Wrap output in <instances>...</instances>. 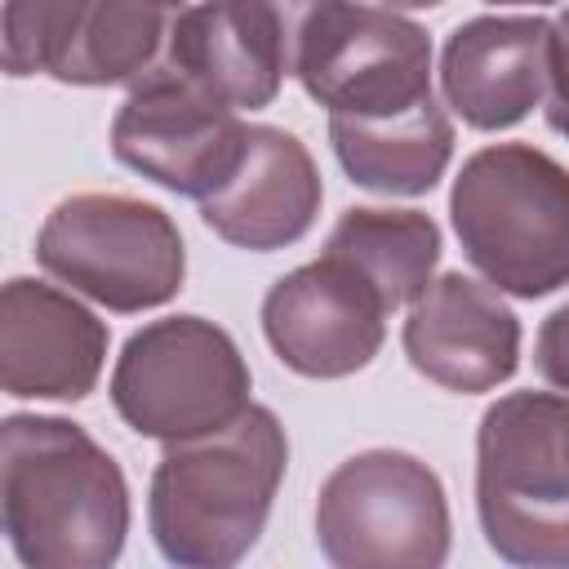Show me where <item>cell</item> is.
I'll return each instance as SVG.
<instances>
[{
  "label": "cell",
  "mask_w": 569,
  "mask_h": 569,
  "mask_svg": "<svg viewBox=\"0 0 569 569\" xmlns=\"http://www.w3.org/2000/svg\"><path fill=\"white\" fill-rule=\"evenodd\" d=\"M0 520L27 569H107L129 533V485L84 427L9 413L0 427Z\"/></svg>",
  "instance_id": "6da1fadb"
},
{
  "label": "cell",
  "mask_w": 569,
  "mask_h": 569,
  "mask_svg": "<svg viewBox=\"0 0 569 569\" xmlns=\"http://www.w3.org/2000/svg\"><path fill=\"white\" fill-rule=\"evenodd\" d=\"M289 462L284 427L249 405L236 422L173 440L151 476L147 520L164 560L187 569H227L258 542Z\"/></svg>",
  "instance_id": "7a4b0ae2"
},
{
  "label": "cell",
  "mask_w": 569,
  "mask_h": 569,
  "mask_svg": "<svg viewBox=\"0 0 569 569\" xmlns=\"http://www.w3.org/2000/svg\"><path fill=\"white\" fill-rule=\"evenodd\" d=\"M449 218L467 262L516 298L569 284V169L529 142L480 147L462 160Z\"/></svg>",
  "instance_id": "3957f363"
},
{
  "label": "cell",
  "mask_w": 569,
  "mask_h": 569,
  "mask_svg": "<svg viewBox=\"0 0 569 569\" xmlns=\"http://www.w3.org/2000/svg\"><path fill=\"white\" fill-rule=\"evenodd\" d=\"M565 400L511 391L476 431V511L489 547L516 565L569 569V458Z\"/></svg>",
  "instance_id": "277c9868"
},
{
  "label": "cell",
  "mask_w": 569,
  "mask_h": 569,
  "mask_svg": "<svg viewBox=\"0 0 569 569\" xmlns=\"http://www.w3.org/2000/svg\"><path fill=\"white\" fill-rule=\"evenodd\" d=\"M316 542L338 569H436L449 556L445 485L405 449H365L320 485Z\"/></svg>",
  "instance_id": "5b68a950"
},
{
  "label": "cell",
  "mask_w": 569,
  "mask_h": 569,
  "mask_svg": "<svg viewBox=\"0 0 569 569\" xmlns=\"http://www.w3.org/2000/svg\"><path fill=\"white\" fill-rule=\"evenodd\" d=\"M36 258L53 280L120 316L169 302L187 276L173 218L120 191H80L62 200L40 227Z\"/></svg>",
  "instance_id": "8992f818"
},
{
  "label": "cell",
  "mask_w": 569,
  "mask_h": 569,
  "mask_svg": "<svg viewBox=\"0 0 569 569\" xmlns=\"http://www.w3.org/2000/svg\"><path fill=\"white\" fill-rule=\"evenodd\" d=\"M111 405L147 440H196L253 405L249 365L213 320L164 316L124 342L111 373Z\"/></svg>",
  "instance_id": "52a82bcc"
},
{
  "label": "cell",
  "mask_w": 569,
  "mask_h": 569,
  "mask_svg": "<svg viewBox=\"0 0 569 569\" xmlns=\"http://www.w3.org/2000/svg\"><path fill=\"white\" fill-rule=\"evenodd\" d=\"M293 76L329 116H387L431 98V40L396 9L329 0L302 44Z\"/></svg>",
  "instance_id": "ba28073f"
},
{
  "label": "cell",
  "mask_w": 569,
  "mask_h": 569,
  "mask_svg": "<svg viewBox=\"0 0 569 569\" xmlns=\"http://www.w3.org/2000/svg\"><path fill=\"white\" fill-rule=\"evenodd\" d=\"M244 133L249 124L236 116V107L218 102L209 89L160 62L129 89L124 107L116 111L111 151L142 178L204 200L240 164Z\"/></svg>",
  "instance_id": "9c48e42d"
},
{
  "label": "cell",
  "mask_w": 569,
  "mask_h": 569,
  "mask_svg": "<svg viewBox=\"0 0 569 569\" xmlns=\"http://www.w3.org/2000/svg\"><path fill=\"white\" fill-rule=\"evenodd\" d=\"M329 0H200L178 13L164 62L227 107H267L293 76L302 31Z\"/></svg>",
  "instance_id": "30bf717a"
},
{
  "label": "cell",
  "mask_w": 569,
  "mask_h": 569,
  "mask_svg": "<svg viewBox=\"0 0 569 569\" xmlns=\"http://www.w3.org/2000/svg\"><path fill=\"white\" fill-rule=\"evenodd\" d=\"M387 316L391 307L373 280L329 249L280 276L262 298V333L302 378H347L365 369L387 338Z\"/></svg>",
  "instance_id": "8fae6325"
},
{
  "label": "cell",
  "mask_w": 569,
  "mask_h": 569,
  "mask_svg": "<svg viewBox=\"0 0 569 569\" xmlns=\"http://www.w3.org/2000/svg\"><path fill=\"white\" fill-rule=\"evenodd\" d=\"M405 356L422 378L449 391H493L520 365V320L493 284L445 271L413 298Z\"/></svg>",
  "instance_id": "7c38bea8"
},
{
  "label": "cell",
  "mask_w": 569,
  "mask_h": 569,
  "mask_svg": "<svg viewBox=\"0 0 569 569\" xmlns=\"http://www.w3.org/2000/svg\"><path fill=\"white\" fill-rule=\"evenodd\" d=\"M107 360V325L71 293L9 280L0 293V382L22 400H84Z\"/></svg>",
  "instance_id": "4fadbf2b"
},
{
  "label": "cell",
  "mask_w": 569,
  "mask_h": 569,
  "mask_svg": "<svg viewBox=\"0 0 569 569\" xmlns=\"http://www.w3.org/2000/svg\"><path fill=\"white\" fill-rule=\"evenodd\" d=\"M320 196L325 191L311 151L276 124H249L240 164L218 191L200 200V218L227 244L271 253L311 231Z\"/></svg>",
  "instance_id": "5bb4252c"
},
{
  "label": "cell",
  "mask_w": 569,
  "mask_h": 569,
  "mask_svg": "<svg viewBox=\"0 0 569 569\" xmlns=\"http://www.w3.org/2000/svg\"><path fill=\"white\" fill-rule=\"evenodd\" d=\"M445 102L471 129H507L551 93L547 18H471L440 53Z\"/></svg>",
  "instance_id": "9a60e30c"
},
{
  "label": "cell",
  "mask_w": 569,
  "mask_h": 569,
  "mask_svg": "<svg viewBox=\"0 0 569 569\" xmlns=\"http://www.w3.org/2000/svg\"><path fill=\"white\" fill-rule=\"evenodd\" d=\"M329 142L356 187L422 196L453 156V124L436 98L387 116H329Z\"/></svg>",
  "instance_id": "2e32d148"
},
{
  "label": "cell",
  "mask_w": 569,
  "mask_h": 569,
  "mask_svg": "<svg viewBox=\"0 0 569 569\" xmlns=\"http://www.w3.org/2000/svg\"><path fill=\"white\" fill-rule=\"evenodd\" d=\"M178 0H89L84 22L58 62L62 84H138L164 62Z\"/></svg>",
  "instance_id": "e0dca14e"
},
{
  "label": "cell",
  "mask_w": 569,
  "mask_h": 569,
  "mask_svg": "<svg viewBox=\"0 0 569 569\" xmlns=\"http://www.w3.org/2000/svg\"><path fill=\"white\" fill-rule=\"evenodd\" d=\"M329 253L347 258L391 311L413 302L440 262V227L418 209H347L329 231Z\"/></svg>",
  "instance_id": "ac0fdd59"
},
{
  "label": "cell",
  "mask_w": 569,
  "mask_h": 569,
  "mask_svg": "<svg viewBox=\"0 0 569 569\" xmlns=\"http://www.w3.org/2000/svg\"><path fill=\"white\" fill-rule=\"evenodd\" d=\"M89 0H0L4 71L9 76H53L67 58Z\"/></svg>",
  "instance_id": "d6986e66"
},
{
  "label": "cell",
  "mask_w": 569,
  "mask_h": 569,
  "mask_svg": "<svg viewBox=\"0 0 569 569\" xmlns=\"http://www.w3.org/2000/svg\"><path fill=\"white\" fill-rule=\"evenodd\" d=\"M533 365L542 373L547 387L565 391L569 396V302L556 307L542 329H538V342H533Z\"/></svg>",
  "instance_id": "ffe728a7"
},
{
  "label": "cell",
  "mask_w": 569,
  "mask_h": 569,
  "mask_svg": "<svg viewBox=\"0 0 569 569\" xmlns=\"http://www.w3.org/2000/svg\"><path fill=\"white\" fill-rule=\"evenodd\" d=\"M547 102L569 107V9L551 22V93Z\"/></svg>",
  "instance_id": "44dd1931"
},
{
  "label": "cell",
  "mask_w": 569,
  "mask_h": 569,
  "mask_svg": "<svg viewBox=\"0 0 569 569\" xmlns=\"http://www.w3.org/2000/svg\"><path fill=\"white\" fill-rule=\"evenodd\" d=\"M547 124H551L556 133H565V138H569V107H560V102H547Z\"/></svg>",
  "instance_id": "7402d4cb"
},
{
  "label": "cell",
  "mask_w": 569,
  "mask_h": 569,
  "mask_svg": "<svg viewBox=\"0 0 569 569\" xmlns=\"http://www.w3.org/2000/svg\"><path fill=\"white\" fill-rule=\"evenodd\" d=\"M391 9H436V4H445V0H387Z\"/></svg>",
  "instance_id": "603a6c76"
},
{
  "label": "cell",
  "mask_w": 569,
  "mask_h": 569,
  "mask_svg": "<svg viewBox=\"0 0 569 569\" xmlns=\"http://www.w3.org/2000/svg\"><path fill=\"white\" fill-rule=\"evenodd\" d=\"M560 440H565V458H569V400H565V422H560Z\"/></svg>",
  "instance_id": "cb8c5ba5"
},
{
  "label": "cell",
  "mask_w": 569,
  "mask_h": 569,
  "mask_svg": "<svg viewBox=\"0 0 569 569\" xmlns=\"http://www.w3.org/2000/svg\"><path fill=\"white\" fill-rule=\"evenodd\" d=\"M489 4H551V0H489Z\"/></svg>",
  "instance_id": "d4e9b609"
}]
</instances>
